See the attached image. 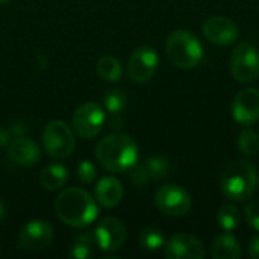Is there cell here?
<instances>
[{"label":"cell","instance_id":"cell-21","mask_svg":"<svg viewBox=\"0 0 259 259\" xmlns=\"http://www.w3.org/2000/svg\"><path fill=\"white\" fill-rule=\"evenodd\" d=\"M138 244L147 252H156L165 246V238L162 231H159L158 228H146L140 232Z\"/></svg>","mask_w":259,"mask_h":259},{"label":"cell","instance_id":"cell-31","mask_svg":"<svg viewBox=\"0 0 259 259\" xmlns=\"http://www.w3.org/2000/svg\"><path fill=\"white\" fill-rule=\"evenodd\" d=\"M8 2H11V0H0V5H5V3H8Z\"/></svg>","mask_w":259,"mask_h":259},{"label":"cell","instance_id":"cell-5","mask_svg":"<svg viewBox=\"0 0 259 259\" xmlns=\"http://www.w3.org/2000/svg\"><path fill=\"white\" fill-rule=\"evenodd\" d=\"M231 73L241 83H252L259 77V50L252 42H240L231 56Z\"/></svg>","mask_w":259,"mask_h":259},{"label":"cell","instance_id":"cell-24","mask_svg":"<svg viewBox=\"0 0 259 259\" xmlns=\"http://www.w3.org/2000/svg\"><path fill=\"white\" fill-rule=\"evenodd\" d=\"M127 105V97L123 90L111 88L103 94V106L111 112V115L121 114Z\"/></svg>","mask_w":259,"mask_h":259},{"label":"cell","instance_id":"cell-12","mask_svg":"<svg viewBox=\"0 0 259 259\" xmlns=\"http://www.w3.org/2000/svg\"><path fill=\"white\" fill-rule=\"evenodd\" d=\"M126 241V228L115 217L103 219L94 229V243L105 252H115Z\"/></svg>","mask_w":259,"mask_h":259},{"label":"cell","instance_id":"cell-15","mask_svg":"<svg viewBox=\"0 0 259 259\" xmlns=\"http://www.w3.org/2000/svg\"><path fill=\"white\" fill-rule=\"evenodd\" d=\"M164 255L168 259H203L205 247L191 234H176L165 243Z\"/></svg>","mask_w":259,"mask_h":259},{"label":"cell","instance_id":"cell-16","mask_svg":"<svg viewBox=\"0 0 259 259\" xmlns=\"http://www.w3.org/2000/svg\"><path fill=\"white\" fill-rule=\"evenodd\" d=\"M8 153L9 158L23 167H32L35 165L39 159H41V152L39 147L36 146V143H33L29 138H15L9 147H8Z\"/></svg>","mask_w":259,"mask_h":259},{"label":"cell","instance_id":"cell-22","mask_svg":"<svg viewBox=\"0 0 259 259\" xmlns=\"http://www.w3.org/2000/svg\"><path fill=\"white\" fill-rule=\"evenodd\" d=\"M68 255L76 259L91 258L94 255V241L91 238V234H77L73 238Z\"/></svg>","mask_w":259,"mask_h":259},{"label":"cell","instance_id":"cell-20","mask_svg":"<svg viewBox=\"0 0 259 259\" xmlns=\"http://www.w3.org/2000/svg\"><path fill=\"white\" fill-rule=\"evenodd\" d=\"M97 73L102 79L109 82H117L123 76V68L115 56L105 55L97 61Z\"/></svg>","mask_w":259,"mask_h":259},{"label":"cell","instance_id":"cell-6","mask_svg":"<svg viewBox=\"0 0 259 259\" xmlns=\"http://www.w3.org/2000/svg\"><path fill=\"white\" fill-rule=\"evenodd\" d=\"M42 144L46 152L56 159L70 156L74 150V137L70 126L61 120L50 121L42 132Z\"/></svg>","mask_w":259,"mask_h":259},{"label":"cell","instance_id":"cell-25","mask_svg":"<svg viewBox=\"0 0 259 259\" xmlns=\"http://www.w3.org/2000/svg\"><path fill=\"white\" fill-rule=\"evenodd\" d=\"M238 149L246 156H256L259 153V134L256 131L247 127L237 138Z\"/></svg>","mask_w":259,"mask_h":259},{"label":"cell","instance_id":"cell-28","mask_svg":"<svg viewBox=\"0 0 259 259\" xmlns=\"http://www.w3.org/2000/svg\"><path fill=\"white\" fill-rule=\"evenodd\" d=\"M249 255L250 258L259 259V235H255L249 243Z\"/></svg>","mask_w":259,"mask_h":259},{"label":"cell","instance_id":"cell-4","mask_svg":"<svg viewBox=\"0 0 259 259\" xmlns=\"http://www.w3.org/2000/svg\"><path fill=\"white\" fill-rule=\"evenodd\" d=\"M165 52L170 62L182 70L197 67L203 58V46L199 38L185 29H178L168 35Z\"/></svg>","mask_w":259,"mask_h":259},{"label":"cell","instance_id":"cell-7","mask_svg":"<svg viewBox=\"0 0 259 259\" xmlns=\"http://www.w3.org/2000/svg\"><path fill=\"white\" fill-rule=\"evenodd\" d=\"M191 196L188 191L179 185L167 184L156 190L155 205L156 208L168 217H182L191 209Z\"/></svg>","mask_w":259,"mask_h":259},{"label":"cell","instance_id":"cell-29","mask_svg":"<svg viewBox=\"0 0 259 259\" xmlns=\"http://www.w3.org/2000/svg\"><path fill=\"white\" fill-rule=\"evenodd\" d=\"M9 143V132L0 126V147H5Z\"/></svg>","mask_w":259,"mask_h":259},{"label":"cell","instance_id":"cell-10","mask_svg":"<svg viewBox=\"0 0 259 259\" xmlns=\"http://www.w3.org/2000/svg\"><path fill=\"white\" fill-rule=\"evenodd\" d=\"M74 132L82 138L96 137L105 124V112L94 102L82 103L73 114L71 118Z\"/></svg>","mask_w":259,"mask_h":259},{"label":"cell","instance_id":"cell-19","mask_svg":"<svg viewBox=\"0 0 259 259\" xmlns=\"http://www.w3.org/2000/svg\"><path fill=\"white\" fill-rule=\"evenodd\" d=\"M67 182H68V170L59 164H52L46 167L39 175V185L49 191L61 190L67 185Z\"/></svg>","mask_w":259,"mask_h":259},{"label":"cell","instance_id":"cell-18","mask_svg":"<svg viewBox=\"0 0 259 259\" xmlns=\"http://www.w3.org/2000/svg\"><path fill=\"white\" fill-rule=\"evenodd\" d=\"M211 256L214 259H240L243 256L240 241L231 232L217 235L211 244Z\"/></svg>","mask_w":259,"mask_h":259},{"label":"cell","instance_id":"cell-1","mask_svg":"<svg viewBox=\"0 0 259 259\" xmlns=\"http://www.w3.org/2000/svg\"><path fill=\"white\" fill-rule=\"evenodd\" d=\"M96 159L111 173L127 171L138 161V146L126 134H111L97 143Z\"/></svg>","mask_w":259,"mask_h":259},{"label":"cell","instance_id":"cell-26","mask_svg":"<svg viewBox=\"0 0 259 259\" xmlns=\"http://www.w3.org/2000/svg\"><path fill=\"white\" fill-rule=\"evenodd\" d=\"M244 219L253 231L259 232V200L249 202V205L244 208Z\"/></svg>","mask_w":259,"mask_h":259},{"label":"cell","instance_id":"cell-30","mask_svg":"<svg viewBox=\"0 0 259 259\" xmlns=\"http://www.w3.org/2000/svg\"><path fill=\"white\" fill-rule=\"evenodd\" d=\"M3 219H5V209H3V205L0 203V223L3 222Z\"/></svg>","mask_w":259,"mask_h":259},{"label":"cell","instance_id":"cell-2","mask_svg":"<svg viewBox=\"0 0 259 259\" xmlns=\"http://www.w3.org/2000/svg\"><path fill=\"white\" fill-rule=\"evenodd\" d=\"M55 209L62 223L73 228L88 226L99 215L94 199L80 188H65L55 200Z\"/></svg>","mask_w":259,"mask_h":259},{"label":"cell","instance_id":"cell-17","mask_svg":"<svg viewBox=\"0 0 259 259\" xmlns=\"http://www.w3.org/2000/svg\"><path fill=\"white\" fill-rule=\"evenodd\" d=\"M123 197V185L114 176H105L97 182L96 199L103 208H114Z\"/></svg>","mask_w":259,"mask_h":259},{"label":"cell","instance_id":"cell-3","mask_svg":"<svg viewBox=\"0 0 259 259\" xmlns=\"http://www.w3.org/2000/svg\"><path fill=\"white\" fill-rule=\"evenodd\" d=\"M259 178L256 168L246 159L232 161L223 171L220 188L231 202H246L258 190Z\"/></svg>","mask_w":259,"mask_h":259},{"label":"cell","instance_id":"cell-13","mask_svg":"<svg viewBox=\"0 0 259 259\" xmlns=\"http://www.w3.org/2000/svg\"><path fill=\"white\" fill-rule=\"evenodd\" d=\"M232 118L241 126H252L259 120V90L244 88L232 100Z\"/></svg>","mask_w":259,"mask_h":259},{"label":"cell","instance_id":"cell-14","mask_svg":"<svg viewBox=\"0 0 259 259\" xmlns=\"http://www.w3.org/2000/svg\"><path fill=\"white\" fill-rule=\"evenodd\" d=\"M202 30H203L205 38L217 46H231L240 36L238 24L234 20L228 17H222V15L209 17L203 23Z\"/></svg>","mask_w":259,"mask_h":259},{"label":"cell","instance_id":"cell-11","mask_svg":"<svg viewBox=\"0 0 259 259\" xmlns=\"http://www.w3.org/2000/svg\"><path fill=\"white\" fill-rule=\"evenodd\" d=\"M171 173V164L164 156H150L143 164H135L131 168V182L137 187H144L153 181H162Z\"/></svg>","mask_w":259,"mask_h":259},{"label":"cell","instance_id":"cell-27","mask_svg":"<svg viewBox=\"0 0 259 259\" xmlns=\"http://www.w3.org/2000/svg\"><path fill=\"white\" fill-rule=\"evenodd\" d=\"M96 167L91 161H82L77 167V176L80 182L83 184H91L96 179Z\"/></svg>","mask_w":259,"mask_h":259},{"label":"cell","instance_id":"cell-9","mask_svg":"<svg viewBox=\"0 0 259 259\" xmlns=\"http://www.w3.org/2000/svg\"><path fill=\"white\" fill-rule=\"evenodd\" d=\"M159 65V56L156 50L150 46H141L134 50L127 64V74L131 80L137 83L149 82Z\"/></svg>","mask_w":259,"mask_h":259},{"label":"cell","instance_id":"cell-8","mask_svg":"<svg viewBox=\"0 0 259 259\" xmlns=\"http://www.w3.org/2000/svg\"><path fill=\"white\" fill-rule=\"evenodd\" d=\"M53 238L55 231L50 223L44 220H32L20 229L17 246L24 252H36L50 246Z\"/></svg>","mask_w":259,"mask_h":259},{"label":"cell","instance_id":"cell-23","mask_svg":"<svg viewBox=\"0 0 259 259\" xmlns=\"http://www.w3.org/2000/svg\"><path fill=\"white\" fill-rule=\"evenodd\" d=\"M217 223L223 231H234L240 226V211L232 203H225L217 211Z\"/></svg>","mask_w":259,"mask_h":259}]
</instances>
